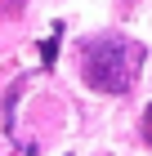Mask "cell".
Returning a JSON list of instances; mask_svg holds the SVG:
<instances>
[{
    "label": "cell",
    "instance_id": "cell-1",
    "mask_svg": "<svg viewBox=\"0 0 152 156\" xmlns=\"http://www.w3.org/2000/svg\"><path fill=\"white\" fill-rule=\"evenodd\" d=\"M143 72V45L130 36H94L85 40L81 76L98 94H130Z\"/></svg>",
    "mask_w": 152,
    "mask_h": 156
},
{
    "label": "cell",
    "instance_id": "cell-2",
    "mask_svg": "<svg viewBox=\"0 0 152 156\" xmlns=\"http://www.w3.org/2000/svg\"><path fill=\"white\" fill-rule=\"evenodd\" d=\"M58 36H63V27H54V36L40 45V62H45V67H54V58H58Z\"/></svg>",
    "mask_w": 152,
    "mask_h": 156
},
{
    "label": "cell",
    "instance_id": "cell-3",
    "mask_svg": "<svg viewBox=\"0 0 152 156\" xmlns=\"http://www.w3.org/2000/svg\"><path fill=\"white\" fill-rule=\"evenodd\" d=\"M143 143H152V103L143 107Z\"/></svg>",
    "mask_w": 152,
    "mask_h": 156
},
{
    "label": "cell",
    "instance_id": "cell-4",
    "mask_svg": "<svg viewBox=\"0 0 152 156\" xmlns=\"http://www.w3.org/2000/svg\"><path fill=\"white\" fill-rule=\"evenodd\" d=\"M5 5H23V0H5Z\"/></svg>",
    "mask_w": 152,
    "mask_h": 156
}]
</instances>
